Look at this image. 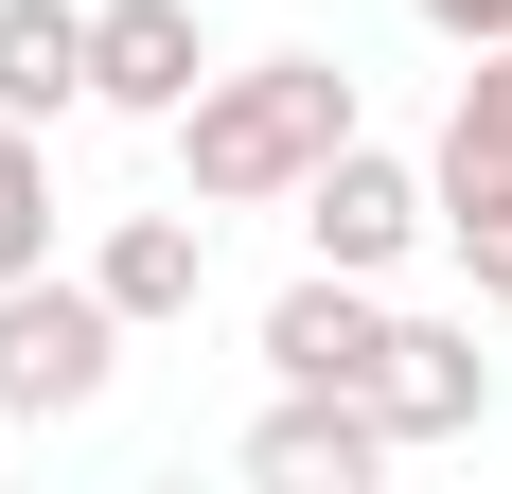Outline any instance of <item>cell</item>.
I'll return each instance as SVG.
<instances>
[{"label": "cell", "instance_id": "cell-1", "mask_svg": "<svg viewBox=\"0 0 512 494\" xmlns=\"http://www.w3.org/2000/svg\"><path fill=\"white\" fill-rule=\"evenodd\" d=\"M336 142H354V71H336V53H248V71H212V89L177 106V159H195L212 212L301 195Z\"/></svg>", "mask_w": 512, "mask_h": 494}, {"label": "cell", "instance_id": "cell-2", "mask_svg": "<svg viewBox=\"0 0 512 494\" xmlns=\"http://www.w3.org/2000/svg\"><path fill=\"white\" fill-rule=\"evenodd\" d=\"M106 371H124V300L18 265V283H0V424H71Z\"/></svg>", "mask_w": 512, "mask_h": 494}, {"label": "cell", "instance_id": "cell-3", "mask_svg": "<svg viewBox=\"0 0 512 494\" xmlns=\"http://www.w3.org/2000/svg\"><path fill=\"white\" fill-rule=\"evenodd\" d=\"M424 212H442V177H407L389 142H336V159L301 177V247H318V265H354V283H389V265H407Z\"/></svg>", "mask_w": 512, "mask_h": 494}, {"label": "cell", "instance_id": "cell-4", "mask_svg": "<svg viewBox=\"0 0 512 494\" xmlns=\"http://www.w3.org/2000/svg\"><path fill=\"white\" fill-rule=\"evenodd\" d=\"M195 89H212L195 0H89V106H124V124H177Z\"/></svg>", "mask_w": 512, "mask_h": 494}, {"label": "cell", "instance_id": "cell-5", "mask_svg": "<svg viewBox=\"0 0 512 494\" xmlns=\"http://www.w3.org/2000/svg\"><path fill=\"white\" fill-rule=\"evenodd\" d=\"M265 371H283V389H371V371H389V300H371L354 265L283 283L265 300Z\"/></svg>", "mask_w": 512, "mask_h": 494}, {"label": "cell", "instance_id": "cell-6", "mask_svg": "<svg viewBox=\"0 0 512 494\" xmlns=\"http://www.w3.org/2000/svg\"><path fill=\"white\" fill-rule=\"evenodd\" d=\"M477 406H495V353L460 318H389V371H371V424L389 442H460Z\"/></svg>", "mask_w": 512, "mask_h": 494}, {"label": "cell", "instance_id": "cell-7", "mask_svg": "<svg viewBox=\"0 0 512 494\" xmlns=\"http://www.w3.org/2000/svg\"><path fill=\"white\" fill-rule=\"evenodd\" d=\"M371 459H389V424H371V389H283L248 424V477H283V494H354Z\"/></svg>", "mask_w": 512, "mask_h": 494}, {"label": "cell", "instance_id": "cell-8", "mask_svg": "<svg viewBox=\"0 0 512 494\" xmlns=\"http://www.w3.org/2000/svg\"><path fill=\"white\" fill-rule=\"evenodd\" d=\"M89 283L124 300V336H142V318H195V283H212V212H124V230L89 247Z\"/></svg>", "mask_w": 512, "mask_h": 494}, {"label": "cell", "instance_id": "cell-9", "mask_svg": "<svg viewBox=\"0 0 512 494\" xmlns=\"http://www.w3.org/2000/svg\"><path fill=\"white\" fill-rule=\"evenodd\" d=\"M0 106L18 124L89 106V0H0Z\"/></svg>", "mask_w": 512, "mask_h": 494}, {"label": "cell", "instance_id": "cell-10", "mask_svg": "<svg viewBox=\"0 0 512 494\" xmlns=\"http://www.w3.org/2000/svg\"><path fill=\"white\" fill-rule=\"evenodd\" d=\"M477 195H512V36L460 71V124H442V212H477Z\"/></svg>", "mask_w": 512, "mask_h": 494}, {"label": "cell", "instance_id": "cell-11", "mask_svg": "<svg viewBox=\"0 0 512 494\" xmlns=\"http://www.w3.org/2000/svg\"><path fill=\"white\" fill-rule=\"evenodd\" d=\"M18 265H53V159H36V124L0 106V283Z\"/></svg>", "mask_w": 512, "mask_h": 494}, {"label": "cell", "instance_id": "cell-12", "mask_svg": "<svg viewBox=\"0 0 512 494\" xmlns=\"http://www.w3.org/2000/svg\"><path fill=\"white\" fill-rule=\"evenodd\" d=\"M460 230V265H477V300H512V195H477V212H442Z\"/></svg>", "mask_w": 512, "mask_h": 494}, {"label": "cell", "instance_id": "cell-13", "mask_svg": "<svg viewBox=\"0 0 512 494\" xmlns=\"http://www.w3.org/2000/svg\"><path fill=\"white\" fill-rule=\"evenodd\" d=\"M424 36H460V53H495V36H512V0H424Z\"/></svg>", "mask_w": 512, "mask_h": 494}]
</instances>
